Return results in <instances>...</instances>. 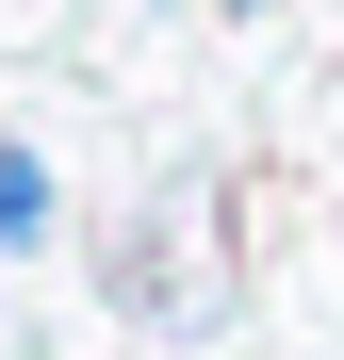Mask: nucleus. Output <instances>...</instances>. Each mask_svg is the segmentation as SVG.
<instances>
[{
    "mask_svg": "<svg viewBox=\"0 0 344 360\" xmlns=\"http://www.w3.org/2000/svg\"><path fill=\"white\" fill-rule=\"evenodd\" d=\"M0 246H49V164L0 148Z\"/></svg>",
    "mask_w": 344,
    "mask_h": 360,
    "instance_id": "1",
    "label": "nucleus"
}]
</instances>
